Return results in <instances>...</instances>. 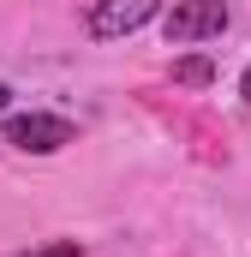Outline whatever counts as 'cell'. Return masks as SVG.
<instances>
[{
    "instance_id": "8992f818",
    "label": "cell",
    "mask_w": 251,
    "mask_h": 257,
    "mask_svg": "<svg viewBox=\"0 0 251 257\" xmlns=\"http://www.w3.org/2000/svg\"><path fill=\"white\" fill-rule=\"evenodd\" d=\"M6 108H12V90H6V84H0V114H6Z\"/></svg>"
},
{
    "instance_id": "277c9868",
    "label": "cell",
    "mask_w": 251,
    "mask_h": 257,
    "mask_svg": "<svg viewBox=\"0 0 251 257\" xmlns=\"http://www.w3.org/2000/svg\"><path fill=\"white\" fill-rule=\"evenodd\" d=\"M174 78H180V84H191V90H203V84L215 78V66H209V60H180V66H174Z\"/></svg>"
},
{
    "instance_id": "5b68a950",
    "label": "cell",
    "mask_w": 251,
    "mask_h": 257,
    "mask_svg": "<svg viewBox=\"0 0 251 257\" xmlns=\"http://www.w3.org/2000/svg\"><path fill=\"white\" fill-rule=\"evenodd\" d=\"M18 257H84L78 239H54V245H36V251H18Z\"/></svg>"
},
{
    "instance_id": "3957f363",
    "label": "cell",
    "mask_w": 251,
    "mask_h": 257,
    "mask_svg": "<svg viewBox=\"0 0 251 257\" xmlns=\"http://www.w3.org/2000/svg\"><path fill=\"white\" fill-rule=\"evenodd\" d=\"M156 12H162V0H96L84 24H90V36H96V42H114V36L144 30Z\"/></svg>"
},
{
    "instance_id": "52a82bcc",
    "label": "cell",
    "mask_w": 251,
    "mask_h": 257,
    "mask_svg": "<svg viewBox=\"0 0 251 257\" xmlns=\"http://www.w3.org/2000/svg\"><path fill=\"white\" fill-rule=\"evenodd\" d=\"M239 96H245V102H251V72H245V84H239Z\"/></svg>"
},
{
    "instance_id": "6da1fadb",
    "label": "cell",
    "mask_w": 251,
    "mask_h": 257,
    "mask_svg": "<svg viewBox=\"0 0 251 257\" xmlns=\"http://www.w3.org/2000/svg\"><path fill=\"white\" fill-rule=\"evenodd\" d=\"M6 144L24 156H54L66 144H78V126L66 114H18V120H6Z\"/></svg>"
},
{
    "instance_id": "7a4b0ae2",
    "label": "cell",
    "mask_w": 251,
    "mask_h": 257,
    "mask_svg": "<svg viewBox=\"0 0 251 257\" xmlns=\"http://www.w3.org/2000/svg\"><path fill=\"white\" fill-rule=\"evenodd\" d=\"M227 0H174V12L162 18V36L168 42H209L227 30Z\"/></svg>"
}]
</instances>
